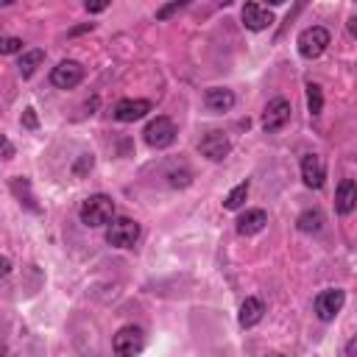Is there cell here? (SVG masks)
I'll list each match as a JSON object with an SVG mask.
<instances>
[{"label":"cell","mask_w":357,"mask_h":357,"mask_svg":"<svg viewBox=\"0 0 357 357\" xmlns=\"http://www.w3.org/2000/svg\"><path fill=\"white\" fill-rule=\"evenodd\" d=\"M23 126H26V128H37V115H34V109H26V115H23Z\"/></svg>","instance_id":"cell-26"},{"label":"cell","mask_w":357,"mask_h":357,"mask_svg":"<svg viewBox=\"0 0 357 357\" xmlns=\"http://www.w3.org/2000/svg\"><path fill=\"white\" fill-rule=\"evenodd\" d=\"M246 199H249V182H243V185H238V188H235V190H232V193L226 196V201H224V207L235 213V210H240V207L246 204Z\"/></svg>","instance_id":"cell-21"},{"label":"cell","mask_w":357,"mask_h":357,"mask_svg":"<svg viewBox=\"0 0 357 357\" xmlns=\"http://www.w3.org/2000/svg\"><path fill=\"white\" fill-rule=\"evenodd\" d=\"M354 354H357V340L351 338V340L346 343V357H354Z\"/></svg>","instance_id":"cell-29"},{"label":"cell","mask_w":357,"mask_h":357,"mask_svg":"<svg viewBox=\"0 0 357 357\" xmlns=\"http://www.w3.org/2000/svg\"><path fill=\"white\" fill-rule=\"evenodd\" d=\"M349 31H351V37H357V17L349 20Z\"/></svg>","instance_id":"cell-31"},{"label":"cell","mask_w":357,"mask_h":357,"mask_svg":"<svg viewBox=\"0 0 357 357\" xmlns=\"http://www.w3.org/2000/svg\"><path fill=\"white\" fill-rule=\"evenodd\" d=\"M343 304H346V293H343V290H338V288L321 290V293L315 296V315H318L321 321H332V318L343 310Z\"/></svg>","instance_id":"cell-8"},{"label":"cell","mask_w":357,"mask_h":357,"mask_svg":"<svg viewBox=\"0 0 357 357\" xmlns=\"http://www.w3.org/2000/svg\"><path fill=\"white\" fill-rule=\"evenodd\" d=\"M240 17H243V26L249 31H263V28H268L274 23V15L268 9H263L260 3H246L243 12H240Z\"/></svg>","instance_id":"cell-12"},{"label":"cell","mask_w":357,"mask_h":357,"mask_svg":"<svg viewBox=\"0 0 357 357\" xmlns=\"http://www.w3.org/2000/svg\"><path fill=\"white\" fill-rule=\"evenodd\" d=\"M90 167H92V156H90V153H84V156L78 159V165H76V173L81 176V173H84V170H90Z\"/></svg>","instance_id":"cell-25"},{"label":"cell","mask_w":357,"mask_h":357,"mask_svg":"<svg viewBox=\"0 0 357 357\" xmlns=\"http://www.w3.org/2000/svg\"><path fill=\"white\" fill-rule=\"evenodd\" d=\"M23 53V40L20 37H0V56Z\"/></svg>","instance_id":"cell-22"},{"label":"cell","mask_w":357,"mask_h":357,"mask_svg":"<svg viewBox=\"0 0 357 357\" xmlns=\"http://www.w3.org/2000/svg\"><path fill=\"white\" fill-rule=\"evenodd\" d=\"M290 103L285 101V98H274L268 106H265V112H263V128L268 131V134H276V131H282L285 126H288V120H290Z\"/></svg>","instance_id":"cell-7"},{"label":"cell","mask_w":357,"mask_h":357,"mask_svg":"<svg viewBox=\"0 0 357 357\" xmlns=\"http://www.w3.org/2000/svg\"><path fill=\"white\" fill-rule=\"evenodd\" d=\"M81 81H84V67H81L78 62H73V59L59 62V65L53 67V73H51V84H53L56 90H73V87H78Z\"/></svg>","instance_id":"cell-6"},{"label":"cell","mask_w":357,"mask_h":357,"mask_svg":"<svg viewBox=\"0 0 357 357\" xmlns=\"http://www.w3.org/2000/svg\"><path fill=\"white\" fill-rule=\"evenodd\" d=\"M103 9H106V3H87V12H92V15L95 12H103Z\"/></svg>","instance_id":"cell-30"},{"label":"cell","mask_w":357,"mask_h":357,"mask_svg":"<svg viewBox=\"0 0 357 357\" xmlns=\"http://www.w3.org/2000/svg\"><path fill=\"white\" fill-rule=\"evenodd\" d=\"M142 346H145V335H142V329L134 326V324L120 326V329L115 332V338H112V351H115L117 357H137V354L142 351Z\"/></svg>","instance_id":"cell-2"},{"label":"cell","mask_w":357,"mask_h":357,"mask_svg":"<svg viewBox=\"0 0 357 357\" xmlns=\"http://www.w3.org/2000/svg\"><path fill=\"white\" fill-rule=\"evenodd\" d=\"M199 151H201L207 159L221 162V159H226V156H229L232 142H229V137H226L224 131H210V134H207V137L199 142Z\"/></svg>","instance_id":"cell-10"},{"label":"cell","mask_w":357,"mask_h":357,"mask_svg":"<svg viewBox=\"0 0 357 357\" xmlns=\"http://www.w3.org/2000/svg\"><path fill=\"white\" fill-rule=\"evenodd\" d=\"M167 178H170V188H188L193 176H190V170H182V173H178V170H173Z\"/></svg>","instance_id":"cell-23"},{"label":"cell","mask_w":357,"mask_h":357,"mask_svg":"<svg viewBox=\"0 0 357 357\" xmlns=\"http://www.w3.org/2000/svg\"><path fill=\"white\" fill-rule=\"evenodd\" d=\"M151 112V101H142V98H123V101H117L115 103V117L120 120V123H134V120H140V117H145Z\"/></svg>","instance_id":"cell-11"},{"label":"cell","mask_w":357,"mask_h":357,"mask_svg":"<svg viewBox=\"0 0 357 357\" xmlns=\"http://www.w3.org/2000/svg\"><path fill=\"white\" fill-rule=\"evenodd\" d=\"M307 109H310V115L315 117V115H321V109H324V92H321V87L318 84H307Z\"/></svg>","instance_id":"cell-20"},{"label":"cell","mask_w":357,"mask_h":357,"mask_svg":"<svg viewBox=\"0 0 357 357\" xmlns=\"http://www.w3.org/2000/svg\"><path fill=\"white\" fill-rule=\"evenodd\" d=\"M354 207H357V185L351 182V178H343V182L338 185V193H335V210L340 215H349Z\"/></svg>","instance_id":"cell-13"},{"label":"cell","mask_w":357,"mask_h":357,"mask_svg":"<svg viewBox=\"0 0 357 357\" xmlns=\"http://www.w3.org/2000/svg\"><path fill=\"white\" fill-rule=\"evenodd\" d=\"M12 193L17 196V201L23 204V207H28L31 213H40V204H37V199H34V193H31V182L26 176H15L12 178Z\"/></svg>","instance_id":"cell-17"},{"label":"cell","mask_w":357,"mask_h":357,"mask_svg":"<svg viewBox=\"0 0 357 357\" xmlns=\"http://www.w3.org/2000/svg\"><path fill=\"white\" fill-rule=\"evenodd\" d=\"M265 224H268V213H265V210H246V213L238 218V232L249 238V235L263 232Z\"/></svg>","instance_id":"cell-14"},{"label":"cell","mask_w":357,"mask_h":357,"mask_svg":"<svg viewBox=\"0 0 357 357\" xmlns=\"http://www.w3.org/2000/svg\"><path fill=\"white\" fill-rule=\"evenodd\" d=\"M301 178L304 185L313 188V190H321L324 182H326V165L318 153H304L301 156Z\"/></svg>","instance_id":"cell-9"},{"label":"cell","mask_w":357,"mask_h":357,"mask_svg":"<svg viewBox=\"0 0 357 357\" xmlns=\"http://www.w3.org/2000/svg\"><path fill=\"white\" fill-rule=\"evenodd\" d=\"M178 9H185V3H170V6H162L159 12H156V20H167L170 15H176Z\"/></svg>","instance_id":"cell-24"},{"label":"cell","mask_w":357,"mask_h":357,"mask_svg":"<svg viewBox=\"0 0 357 357\" xmlns=\"http://www.w3.org/2000/svg\"><path fill=\"white\" fill-rule=\"evenodd\" d=\"M263 315H265V304H263V299H257V296H249L243 304H240V326H257L260 321H263Z\"/></svg>","instance_id":"cell-15"},{"label":"cell","mask_w":357,"mask_h":357,"mask_svg":"<svg viewBox=\"0 0 357 357\" xmlns=\"http://www.w3.org/2000/svg\"><path fill=\"white\" fill-rule=\"evenodd\" d=\"M78 215H81V224H84V226H90V229L109 226V224L115 221V201H112L109 196H103V193L90 196V199L81 204Z\"/></svg>","instance_id":"cell-1"},{"label":"cell","mask_w":357,"mask_h":357,"mask_svg":"<svg viewBox=\"0 0 357 357\" xmlns=\"http://www.w3.org/2000/svg\"><path fill=\"white\" fill-rule=\"evenodd\" d=\"M140 238V224L131 218H115L106 229V243L115 249H131Z\"/></svg>","instance_id":"cell-4"},{"label":"cell","mask_w":357,"mask_h":357,"mask_svg":"<svg viewBox=\"0 0 357 357\" xmlns=\"http://www.w3.org/2000/svg\"><path fill=\"white\" fill-rule=\"evenodd\" d=\"M204 101H207V106L213 112H229L235 106V92L232 90H224V87H213V90H207Z\"/></svg>","instance_id":"cell-16"},{"label":"cell","mask_w":357,"mask_h":357,"mask_svg":"<svg viewBox=\"0 0 357 357\" xmlns=\"http://www.w3.org/2000/svg\"><path fill=\"white\" fill-rule=\"evenodd\" d=\"M296 45H299V53L304 59H318L329 45V31L324 26H310V28H304L299 34Z\"/></svg>","instance_id":"cell-3"},{"label":"cell","mask_w":357,"mask_h":357,"mask_svg":"<svg viewBox=\"0 0 357 357\" xmlns=\"http://www.w3.org/2000/svg\"><path fill=\"white\" fill-rule=\"evenodd\" d=\"M45 62V51H26L23 56H20V76L23 78H31L34 73H37V67Z\"/></svg>","instance_id":"cell-19"},{"label":"cell","mask_w":357,"mask_h":357,"mask_svg":"<svg viewBox=\"0 0 357 357\" xmlns=\"http://www.w3.org/2000/svg\"><path fill=\"white\" fill-rule=\"evenodd\" d=\"M0 148H3V153H6V159H12V156H15V148H12V142H9L6 137H0Z\"/></svg>","instance_id":"cell-28"},{"label":"cell","mask_w":357,"mask_h":357,"mask_svg":"<svg viewBox=\"0 0 357 357\" xmlns=\"http://www.w3.org/2000/svg\"><path fill=\"white\" fill-rule=\"evenodd\" d=\"M296 226H299V232H304V235L321 232V226H324V213H321V210H304V213L296 218Z\"/></svg>","instance_id":"cell-18"},{"label":"cell","mask_w":357,"mask_h":357,"mask_svg":"<svg viewBox=\"0 0 357 357\" xmlns=\"http://www.w3.org/2000/svg\"><path fill=\"white\" fill-rule=\"evenodd\" d=\"M9 274H12V260L0 257V276H9Z\"/></svg>","instance_id":"cell-27"},{"label":"cell","mask_w":357,"mask_h":357,"mask_svg":"<svg viewBox=\"0 0 357 357\" xmlns=\"http://www.w3.org/2000/svg\"><path fill=\"white\" fill-rule=\"evenodd\" d=\"M145 142L151 145V148H167V145H173V140H176V123L170 120V117H156V120H151L148 126H145Z\"/></svg>","instance_id":"cell-5"}]
</instances>
